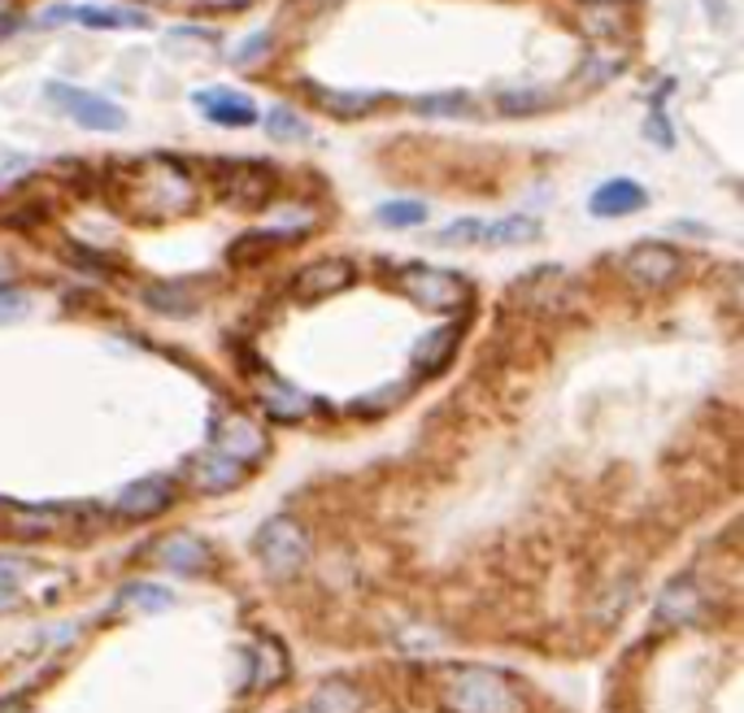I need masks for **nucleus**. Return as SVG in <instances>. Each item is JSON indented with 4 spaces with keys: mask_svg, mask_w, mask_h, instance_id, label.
<instances>
[{
    "mask_svg": "<svg viewBox=\"0 0 744 713\" xmlns=\"http://www.w3.org/2000/svg\"><path fill=\"white\" fill-rule=\"evenodd\" d=\"M440 696H445L448 713H522V696L514 692V683L483 666L448 670Z\"/></svg>",
    "mask_w": 744,
    "mask_h": 713,
    "instance_id": "1",
    "label": "nucleus"
},
{
    "mask_svg": "<svg viewBox=\"0 0 744 713\" xmlns=\"http://www.w3.org/2000/svg\"><path fill=\"white\" fill-rule=\"evenodd\" d=\"M253 549H257V562H262V571L270 574V578H293L309 562V535H305V526H300L297 518H270V522H262Z\"/></svg>",
    "mask_w": 744,
    "mask_h": 713,
    "instance_id": "2",
    "label": "nucleus"
},
{
    "mask_svg": "<svg viewBox=\"0 0 744 713\" xmlns=\"http://www.w3.org/2000/svg\"><path fill=\"white\" fill-rule=\"evenodd\" d=\"M401 291H405L414 305L432 309V313H457V309L470 300L466 279L453 275V270H440V266H405V270H401Z\"/></svg>",
    "mask_w": 744,
    "mask_h": 713,
    "instance_id": "3",
    "label": "nucleus"
},
{
    "mask_svg": "<svg viewBox=\"0 0 744 713\" xmlns=\"http://www.w3.org/2000/svg\"><path fill=\"white\" fill-rule=\"evenodd\" d=\"M44 96L83 131H123L127 127V114L100 92H83V87H71V83H49Z\"/></svg>",
    "mask_w": 744,
    "mask_h": 713,
    "instance_id": "4",
    "label": "nucleus"
},
{
    "mask_svg": "<svg viewBox=\"0 0 744 713\" xmlns=\"http://www.w3.org/2000/svg\"><path fill=\"white\" fill-rule=\"evenodd\" d=\"M140 205L152 210V214H161V217L188 210V205H192V183H188V170H183V166H174V161H166V157L149 161V174L140 179Z\"/></svg>",
    "mask_w": 744,
    "mask_h": 713,
    "instance_id": "5",
    "label": "nucleus"
},
{
    "mask_svg": "<svg viewBox=\"0 0 744 713\" xmlns=\"http://www.w3.org/2000/svg\"><path fill=\"white\" fill-rule=\"evenodd\" d=\"M623 275H627V284L645 287V291H662L679 275V253L667 244H636L623 257Z\"/></svg>",
    "mask_w": 744,
    "mask_h": 713,
    "instance_id": "6",
    "label": "nucleus"
},
{
    "mask_svg": "<svg viewBox=\"0 0 744 713\" xmlns=\"http://www.w3.org/2000/svg\"><path fill=\"white\" fill-rule=\"evenodd\" d=\"M44 22H78L92 31H145L152 26L149 13L127 9V4H71V9H49Z\"/></svg>",
    "mask_w": 744,
    "mask_h": 713,
    "instance_id": "7",
    "label": "nucleus"
},
{
    "mask_svg": "<svg viewBox=\"0 0 744 713\" xmlns=\"http://www.w3.org/2000/svg\"><path fill=\"white\" fill-rule=\"evenodd\" d=\"M223 201L226 205H240V210H257L266 196H270V188H275V179H270V170L266 166H257V161H235V166H226L223 170Z\"/></svg>",
    "mask_w": 744,
    "mask_h": 713,
    "instance_id": "8",
    "label": "nucleus"
},
{
    "mask_svg": "<svg viewBox=\"0 0 744 713\" xmlns=\"http://www.w3.org/2000/svg\"><path fill=\"white\" fill-rule=\"evenodd\" d=\"M192 100H196V109H201L210 123H219V127H253V123H257V105H253L244 92L205 87V92H196Z\"/></svg>",
    "mask_w": 744,
    "mask_h": 713,
    "instance_id": "9",
    "label": "nucleus"
},
{
    "mask_svg": "<svg viewBox=\"0 0 744 713\" xmlns=\"http://www.w3.org/2000/svg\"><path fill=\"white\" fill-rule=\"evenodd\" d=\"M170 500H174V483L161 479V475H149V479L127 483V488L118 492V500H114V509H118L123 518H157L161 509H170Z\"/></svg>",
    "mask_w": 744,
    "mask_h": 713,
    "instance_id": "10",
    "label": "nucleus"
},
{
    "mask_svg": "<svg viewBox=\"0 0 744 713\" xmlns=\"http://www.w3.org/2000/svg\"><path fill=\"white\" fill-rule=\"evenodd\" d=\"M210 448H219L226 457H235V461H244V466H253V461H262V453H266V439H262V430L253 427L248 418H235V414H226L214 423V444Z\"/></svg>",
    "mask_w": 744,
    "mask_h": 713,
    "instance_id": "11",
    "label": "nucleus"
},
{
    "mask_svg": "<svg viewBox=\"0 0 744 713\" xmlns=\"http://www.w3.org/2000/svg\"><path fill=\"white\" fill-rule=\"evenodd\" d=\"M701 609H705V596H701L697 578H674V583H667V592L658 596V622H667V627L701 622Z\"/></svg>",
    "mask_w": 744,
    "mask_h": 713,
    "instance_id": "12",
    "label": "nucleus"
},
{
    "mask_svg": "<svg viewBox=\"0 0 744 713\" xmlns=\"http://www.w3.org/2000/svg\"><path fill=\"white\" fill-rule=\"evenodd\" d=\"M349 284H353V266L344 257H322L297 275V296L300 300H322V296L344 291Z\"/></svg>",
    "mask_w": 744,
    "mask_h": 713,
    "instance_id": "13",
    "label": "nucleus"
},
{
    "mask_svg": "<svg viewBox=\"0 0 744 713\" xmlns=\"http://www.w3.org/2000/svg\"><path fill=\"white\" fill-rule=\"evenodd\" d=\"M157 562L179 574H201V571H210L214 557H210V544H205L201 535L174 531V535H166V540L157 544Z\"/></svg>",
    "mask_w": 744,
    "mask_h": 713,
    "instance_id": "14",
    "label": "nucleus"
},
{
    "mask_svg": "<svg viewBox=\"0 0 744 713\" xmlns=\"http://www.w3.org/2000/svg\"><path fill=\"white\" fill-rule=\"evenodd\" d=\"M244 475H248V466L235 461V457H226V453H219V448H210V453H201V457L192 461V483H196L201 492H226V488H235Z\"/></svg>",
    "mask_w": 744,
    "mask_h": 713,
    "instance_id": "15",
    "label": "nucleus"
},
{
    "mask_svg": "<svg viewBox=\"0 0 744 713\" xmlns=\"http://www.w3.org/2000/svg\"><path fill=\"white\" fill-rule=\"evenodd\" d=\"M645 201H649V196H645L640 183H631V179H609V183H600V188L593 192V214L596 217L636 214Z\"/></svg>",
    "mask_w": 744,
    "mask_h": 713,
    "instance_id": "16",
    "label": "nucleus"
},
{
    "mask_svg": "<svg viewBox=\"0 0 744 713\" xmlns=\"http://www.w3.org/2000/svg\"><path fill=\"white\" fill-rule=\"evenodd\" d=\"M0 526L13 535H49L57 531V509L44 504H0Z\"/></svg>",
    "mask_w": 744,
    "mask_h": 713,
    "instance_id": "17",
    "label": "nucleus"
},
{
    "mask_svg": "<svg viewBox=\"0 0 744 713\" xmlns=\"http://www.w3.org/2000/svg\"><path fill=\"white\" fill-rule=\"evenodd\" d=\"M305 713H362V692L349 679H327L318 683V692L309 696Z\"/></svg>",
    "mask_w": 744,
    "mask_h": 713,
    "instance_id": "18",
    "label": "nucleus"
},
{
    "mask_svg": "<svg viewBox=\"0 0 744 713\" xmlns=\"http://www.w3.org/2000/svg\"><path fill=\"white\" fill-rule=\"evenodd\" d=\"M580 26L593 40H618L627 31V13L618 9V0H588L584 13H580Z\"/></svg>",
    "mask_w": 744,
    "mask_h": 713,
    "instance_id": "19",
    "label": "nucleus"
},
{
    "mask_svg": "<svg viewBox=\"0 0 744 713\" xmlns=\"http://www.w3.org/2000/svg\"><path fill=\"white\" fill-rule=\"evenodd\" d=\"M262 405H266V414L279 418V423H293V418H305V414H309V396L297 392V387H288V383H279V379H270V383L262 387Z\"/></svg>",
    "mask_w": 744,
    "mask_h": 713,
    "instance_id": "20",
    "label": "nucleus"
},
{
    "mask_svg": "<svg viewBox=\"0 0 744 713\" xmlns=\"http://www.w3.org/2000/svg\"><path fill=\"white\" fill-rule=\"evenodd\" d=\"M145 305L157 309V313H166V318H188V313H196V309H201V300H196V296H192L183 284L149 287V291H145Z\"/></svg>",
    "mask_w": 744,
    "mask_h": 713,
    "instance_id": "21",
    "label": "nucleus"
},
{
    "mask_svg": "<svg viewBox=\"0 0 744 713\" xmlns=\"http://www.w3.org/2000/svg\"><path fill=\"white\" fill-rule=\"evenodd\" d=\"M453 344H457V327L432 331V336L418 340V349H414V370H418V374H436L448 361V353H453Z\"/></svg>",
    "mask_w": 744,
    "mask_h": 713,
    "instance_id": "22",
    "label": "nucleus"
},
{
    "mask_svg": "<svg viewBox=\"0 0 744 713\" xmlns=\"http://www.w3.org/2000/svg\"><path fill=\"white\" fill-rule=\"evenodd\" d=\"M540 235V222L527 214H510L501 217V222H492V226H483V240L479 244H527V240H535Z\"/></svg>",
    "mask_w": 744,
    "mask_h": 713,
    "instance_id": "23",
    "label": "nucleus"
},
{
    "mask_svg": "<svg viewBox=\"0 0 744 713\" xmlns=\"http://www.w3.org/2000/svg\"><path fill=\"white\" fill-rule=\"evenodd\" d=\"M313 96L322 100V109H331L340 118H358V114H366L379 100L374 92H336V87H313Z\"/></svg>",
    "mask_w": 744,
    "mask_h": 713,
    "instance_id": "24",
    "label": "nucleus"
},
{
    "mask_svg": "<svg viewBox=\"0 0 744 713\" xmlns=\"http://www.w3.org/2000/svg\"><path fill=\"white\" fill-rule=\"evenodd\" d=\"M414 109L423 118H461V114H470V96L466 92H436V96H418Z\"/></svg>",
    "mask_w": 744,
    "mask_h": 713,
    "instance_id": "25",
    "label": "nucleus"
},
{
    "mask_svg": "<svg viewBox=\"0 0 744 713\" xmlns=\"http://www.w3.org/2000/svg\"><path fill=\"white\" fill-rule=\"evenodd\" d=\"M379 226H423L427 222V205L423 201H383L374 210Z\"/></svg>",
    "mask_w": 744,
    "mask_h": 713,
    "instance_id": "26",
    "label": "nucleus"
},
{
    "mask_svg": "<svg viewBox=\"0 0 744 713\" xmlns=\"http://www.w3.org/2000/svg\"><path fill=\"white\" fill-rule=\"evenodd\" d=\"M266 131L275 136V140H309V123L293 114V109H284V105H275L270 114H266Z\"/></svg>",
    "mask_w": 744,
    "mask_h": 713,
    "instance_id": "27",
    "label": "nucleus"
},
{
    "mask_svg": "<svg viewBox=\"0 0 744 713\" xmlns=\"http://www.w3.org/2000/svg\"><path fill=\"white\" fill-rule=\"evenodd\" d=\"M118 605H136V609H170V605H174V596H170L166 587H152V583H131V587L118 596Z\"/></svg>",
    "mask_w": 744,
    "mask_h": 713,
    "instance_id": "28",
    "label": "nucleus"
},
{
    "mask_svg": "<svg viewBox=\"0 0 744 713\" xmlns=\"http://www.w3.org/2000/svg\"><path fill=\"white\" fill-rule=\"evenodd\" d=\"M31 574V562H13V557H0V609L13 605L18 596V583Z\"/></svg>",
    "mask_w": 744,
    "mask_h": 713,
    "instance_id": "29",
    "label": "nucleus"
},
{
    "mask_svg": "<svg viewBox=\"0 0 744 713\" xmlns=\"http://www.w3.org/2000/svg\"><path fill=\"white\" fill-rule=\"evenodd\" d=\"M544 105H549L544 92H501V96H497V109H501V114H535V109H544Z\"/></svg>",
    "mask_w": 744,
    "mask_h": 713,
    "instance_id": "30",
    "label": "nucleus"
},
{
    "mask_svg": "<svg viewBox=\"0 0 744 713\" xmlns=\"http://www.w3.org/2000/svg\"><path fill=\"white\" fill-rule=\"evenodd\" d=\"M440 240H461V244H479L483 240V222H453L440 231Z\"/></svg>",
    "mask_w": 744,
    "mask_h": 713,
    "instance_id": "31",
    "label": "nucleus"
},
{
    "mask_svg": "<svg viewBox=\"0 0 744 713\" xmlns=\"http://www.w3.org/2000/svg\"><path fill=\"white\" fill-rule=\"evenodd\" d=\"M266 53H270V35H248V44L235 53V62H240V66H248L253 57H266Z\"/></svg>",
    "mask_w": 744,
    "mask_h": 713,
    "instance_id": "32",
    "label": "nucleus"
},
{
    "mask_svg": "<svg viewBox=\"0 0 744 713\" xmlns=\"http://www.w3.org/2000/svg\"><path fill=\"white\" fill-rule=\"evenodd\" d=\"M22 309H26V296H0V322L9 313H22Z\"/></svg>",
    "mask_w": 744,
    "mask_h": 713,
    "instance_id": "33",
    "label": "nucleus"
},
{
    "mask_svg": "<svg viewBox=\"0 0 744 713\" xmlns=\"http://www.w3.org/2000/svg\"><path fill=\"white\" fill-rule=\"evenodd\" d=\"M9 279H13V266L0 257V287H9Z\"/></svg>",
    "mask_w": 744,
    "mask_h": 713,
    "instance_id": "34",
    "label": "nucleus"
},
{
    "mask_svg": "<svg viewBox=\"0 0 744 713\" xmlns=\"http://www.w3.org/2000/svg\"><path fill=\"white\" fill-rule=\"evenodd\" d=\"M205 4H219V9H240L244 0H205Z\"/></svg>",
    "mask_w": 744,
    "mask_h": 713,
    "instance_id": "35",
    "label": "nucleus"
}]
</instances>
